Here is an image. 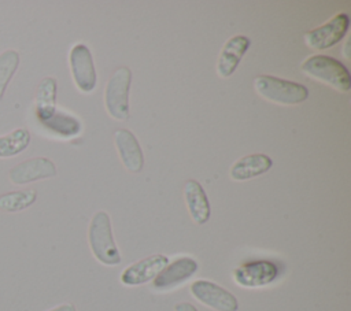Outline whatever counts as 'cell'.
<instances>
[{"instance_id": "9c48e42d", "label": "cell", "mask_w": 351, "mask_h": 311, "mask_svg": "<svg viewBox=\"0 0 351 311\" xmlns=\"http://www.w3.org/2000/svg\"><path fill=\"white\" fill-rule=\"evenodd\" d=\"M56 166L48 158H32L12 166L8 177L12 184L23 185L56 175Z\"/></svg>"}, {"instance_id": "7a4b0ae2", "label": "cell", "mask_w": 351, "mask_h": 311, "mask_svg": "<svg viewBox=\"0 0 351 311\" xmlns=\"http://www.w3.org/2000/svg\"><path fill=\"white\" fill-rule=\"evenodd\" d=\"M254 84L259 96L274 103L293 105L303 103L308 97V89L299 82L271 75H258Z\"/></svg>"}, {"instance_id": "ffe728a7", "label": "cell", "mask_w": 351, "mask_h": 311, "mask_svg": "<svg viewBox=\"0 0 351 311\" xmlns=\"http://www.w3.org/2000/svg\"><path fill=\"white\" fill-rule=\"evenodd\" d=\"M19 67V53L15 49H7L0 53V100Z\"/></svg>"}, {"instance_id": "30bf717a", "label": "cell", "mask_w": 351, "mask_h": 311, "mask_svg": "<svg viewBox=\"0 0 351 311\" xmlns=\"http://www.w3.org/2000/svg\"><path fill=\"white\" fill-rule=\"evenodd\" d=\"M169 264V258L160 253L151 255L134 264L126 267L121 275V282L123 285H141L154 279L166 266Z\"/></svg>"}, {"instance_id": "52a82bcc", "label": "cell", "mask_w": 351, "mask_h": 311, "mask_svg": "<svg viewBox=\"0 0 351 311\" xmlns=\"http://www.w3.org/2000/svg\"><path fill=\"white\" fill-rule=\"evenodd\" d=\"M191 293L204 306L214 308L215 311H237L239 301L233 293L225 288L206 279L195 281L191 285Z\"/></svg>"}, {"instance_id": "8fae6325", "label": "cell", "mask_w": 351, "mask_h": 311, "mask_svg": "<svg viewBox=\"0 0 351 311\" xmlns=\"http://www.w3.org/2000/svg\"><path fill=\"white\" fill-rule=\"evenodd\" d=\"M199 269V264L195 259L189 256H182L169 263L155 278L152 286L158 290H165L174 288L184 281L189 279Z\"/></svg>"}, {"instance_id": "5b68a950", "label": "cell", "mask_w": 351, "mask_h": 311, "mask_svg": "<svg viewBox=\"0 0 351 311\" xmlns=\"http://www.w3.org/2000/svg\"><path fill=\"white\" fill-rule=\"evenodd\" d=\"M350 26V18L341 12L335 15L322 26L313 29L304 34V42L315 51L328 49L343 40Z\"/></svg>"}, {"instance_id": "e0dca14e", "label": "cell", "mask_w": 351, "mask_h": 311, "mask_svg": "<svg viewBox=\"0 0 351 311\" xmlns=\"http://www.w3.org/2000/svg\"><path fill=\"white\" fill-rule=\"evenodd\" d=\"M30 133L25 127H16L8 134L0 136V158H11L23 152L30 144Z\"/></svg>"}, {"instance_id": "7c38bea8", "label": "cell", "mask_w": 351, "mask_h": 311, "mask_svg": "<svg viewBox=\"0 0 351 311\" xmlns=\"http://www.w3.org/2000/svg\"><path fill=\"white\" fill-rule=\"evenodd\" d=\"M114 141L126 170L140 173L144 166V155L136 136L128 129H118L114 133Z\"/></svg>"}, {"instance_id": "2e32d148", "label": "cell", "mask_w": 351, "mask_h": 311, "mask_svg": "<svg viewBox=\"0 0 351 311\" xmlns=\"http://www.w3.org/2000/svg\"><path fill=\"white\" fill-rule=\"evenodd\" d=\"M56 79L45 77L40 81L36 92V116L40 122L49 119L56 111Z\"/></svg>"}, {"instance_id": "6da1fadb", "label": "cell", "mask_w": 351, "mask_h": 311, "mask_svg": "<svg viewBox=\"0 0 351 311\" xmlns=\"http://www.w3.org/2000/svg\"><path fill=\"white\" fill-rule=\"evenodd\" d=\"M88 240L93 256L107 266L121 263V253L115 245L111 221L107 212L97 211L89 225Z\"/></svg>"}, {"instance_id": "277c9868", "label": "cell", "mask_w": 351, "mask_h": 311, "mask_svg": "<svg viewBox=\"0 0 351 311\" xmlns=\"http://www.w3.org/2000/svg\"><path fill=\"white\" fill-rule=\"evenodd\" d=\"M132 71L128 67H119L108 79L104 93L107 112L117 121L129 118V89Z\"/></svg>"}, {"instance_id": "7402d4cb", "label": "cell", "mask_w": 351, "mask_h": 311, "mask_svg": "<svg viewBox=\"0 0 351 311\" xmlns=\"http://www.w3.org/2000/svg\"><path fill=\"white\" fill-rule=\"evenodd\" d=\"M48 311H77L74 304H70V303H66V304H60L52 310H48Z\"/></svg>"}, {"instance_id": "44dd1931", "label": "cell", "mask_w": 351, "mask_h": 311, "mask_svg": "<svg viewBox=\"0 0 351 311\" xmlns=\"http://www.w3.org/2000/svg\"><path fill=\"white\" fill-rule=\"evenodd\" d=\"M174 310H176V311H197V308H196L193 304L185 303V301L178 303V304L174 307Z\"/></svg>"}, {"instance_id": "ac0fdd59", "label": "cell", "mask_w": 351, "mask_h": 311, "mask_svg": "<svg viewBox=\"0 0 351 311\" xmlns=\"http://www.w3.org/2000/svg\"><path fill=\"white\" fill-rule=\"evenodd\" d=\"M41 125L60 137H74L81 132V122L62 111H55V114L45 122H41Z\"/></svg>"}, {"instance_id": "d6986e66", "label": "cell", "mask_w": 351, "mask_h": 311, "mask_svg": "<svg viewBox=\"0 0 351 311\" xmlns=\"http://www.w3.org/2000/svg\"><path fill=\"white\" fill-rule=\"evenodd\" d=\"M37 199L36 189H23L0 195V210L4 212H16L30 207Z\"/></svg>"}, {"instance_id": "ba28073f", "label": "cell", "mask_w": 351, "mask_h": 311, "mask_svg": "<svg viewBox=\"0 0 351 311\" xmlns=\"http://www.w3.org/2000/svg\"><path fill=\"white\" fill-rule=\"evenodd\" d=\"M278 275L277 266L270 260H254L233 271L234 282L244 288H259L271 284Z\"/></svg>"}, {"instance_id": "8992f818", "label": "cell", "mask_w": 351, "mask_h": 311, "mask_svg": "<svg viewBox=\"0 0 351 311\" xmlns=\"http://www.w3.org/2000/svg\"><path fill=\"white\" fill-rule=\"evenodd\" d=\"M73 79L81 92H92L96 86V71L90 49L85 44H75L69 55Z\"/></svg>"}, {"instance_id": "3957f363", "label": "cell", "mask_w": 351, "mask_h": 311, "mask_svg": "<svg viewBox=\"0 0 351 311\" xmlns=\"http://www.w3.org/2000/svg\"><path fill=\"white\" fill-rule=\"evenodd\" d=\"M302 70L307 75L324 81L340 92H348L351 88L348 70L343 63L330 56L313 55L302 63Z\"/></svg>"}, {"instance_id": "4fadbf2b", "label": "cell", "mask_w": 351, "mask_h": 311, "mask_svg": "<svg viewBox=\"0 0 351 311\" xmlns=\"http://www.w3.org/2000/svg\"><path fill=\"white\" fill-rule=\"evenodd\" d=\"M250 45H251V40L245 36H234L229 38L225 42L218 58V63H217L218 75L230 77L236 71L239 63L241 62L243 56L248 51Z\"/></svg>"}, {"instance_id": "5bb4252c", "label": "cell", "mask_w": 351, "mask_h": 311, "mask_svg": "<svg viewBox=\"0 0 351 311\" xmlns=\"http://www.w3.org/2000/svg\"><path fill=\"white\" fill-rule=\"evenodd\" d=\"M184 196L192 219L197 225H204L211 215L208 197L196 179H188L184 186Z\"/></svg>"}, {"instance_id": "9a60e30c", "label": "cell", "mask_w": 351, "mask_h": 311, "mask_svg": "<svg viewBox=\"0 0 351 311\" xmlns=\"http://www.w3.org/2000/svg\"><path fill=\"white\" fill-rule=\"evenodd\" d=\"M273 166V160L263 153L247 155L239 159L230 169V177L234 181H244L269 171Z\"/></svg>"}]
</instances>
